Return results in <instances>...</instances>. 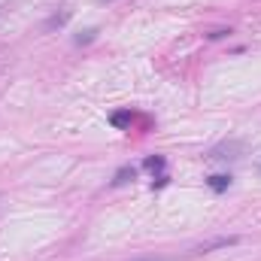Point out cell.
Returning a JSON list of instances; mask_svg holds the SVG:
<instances>
[{
    "label": "cell",
    "instance_id": "1",
    "mask_svg": "<svg viewBox=\"0 0 261 261\" xmlns=\"http://www.w3.org/2000/svg\"><path fill=\"white\" fill-rule=\"evenodd\" d=\"M240 152H243V143H222V146H216L210 152V158L213 161H237Z\"/></svg>",
    "mask_w": 261,
    "mask_h": 261
},
{
    "label": "cell",
    "instance_id": "2",
    "mask_svg": "<svg viewBox=\"0 0 261 261\" xmlns=\"http://www.w3.org/2000/svg\"><path fill=\"white\" fill-rule=\"evenodd\" d=\"M67 21H70V9H61V12H55V15H49V18H46L43 31H46V34H52L55 28H64Z\"/></svg>",
    "mask_w": 261,
    "mask_h": 261
},
{
    "label": "cell",
    "instance_id": "3",
    "mask_svg": "<svg viewBox=\"0 0 261 261\" xmlns=\"http://www.w3.org/2000/svg\"><path fill=\"white\" fill-rule=\"evenodd\" d=\"M206 186H210L216 195H222V192H228V189H231V176H228V173H216V176H210V179H206Z\"/></svg>",
    "mask_w": 261,
    "mask_h": 261
},
{
    "label": "cell",
    "instance_id": "4",
    "mask_svg": "<svg viewBox=\"0 0 261 261\" xmlns=\"http://www.w3.org/2000/svg\"><path fill=\"white\" fill-rule=\"evenodd\" d=\"M234 243H237V237H219V240H210V243L197 246L195 252H210V249H222V246H234Z\"/></svg>",
    "mask_w": 261,
    "mask_h": 261
},
{
    "label": "cell",
    "instance_id": "5",
    "mask_svg": "<svg viewBox=\"0 0 261 261\" xmlns=\"http://www.w3.org/2000/svg\"><path fill=\"white\" fill-rule=\"evenodd\" d=\"M134 176H137V170H134V167H122V170H116V176H113V186L134 182Z\"/></svg>",
    "mask_w": 261,
    "mask_h": 261
},
{
    "label": "cell",
    "instance_id": "6",
    "mask_svg": "<svg viewBox=\"0 0 261 261\" xmlns=\"http://www.w3.org/2000/svg\"><path fill=\"white\" fill-rule=\"evenodd\" d=\"M146 170H164V155H152V158H146V164H143Z\"/></svg>",
    "mask_w": 261,
    "mask_h": 261
},
{
    "label": "cell",
    "instance_id": "7",
    "mask_svg": "<svg viewBox=\"0 0 261 261\" xmlns=\"http://www.w3.org/2000/svg\"><path fill=\"white\" fill-rule=\"evenodd\" d=\"M116 128H125V125H130V113L128 110H122V113H113V119H110Z\"/></svg>",
    "mask_w": 261,
    "mask_h": 261
},
{
    "label": "cell",
    "instance_id": "8",
    "mask_svg": "<svg viewBox=\"0 0 261 261\" xmlns=\"http://www.w3.org/2000/svg\"><path fill=\"white\" fill-rule=\"evenodd\" d=\"M94 37H97V28H88V31H82V34H79L73 43H76V46H85V43H91Z\"/></svg>",
    "mask_w": 261,
    "mask_h": 261
},
{
    "label": "cell",
    "instance_id": "9",
    "mask_svg": "<svg viewBox=\"0 0 261 261\" xmlns=\"http://www.w3.org/2000/svg\"><path fill=\"white\" fill-rule=\"evenodd\" d=\"M228 34H231V31H225V28H216V31H210L206 37H210V40H222V37H228Z\"/></svg>",
    "mask_w": 261,
    "mask_h": 261
},
{
    "label": "cell",
    "instance_id": "10",
    "mask_svg": "<svg viewBox=\"0 0 261 261\" xmlns=\"http://www.w3.org/2000/svg\"><path fill=\"white\" fill-rule=\"evenodd\" d=\"M164 186H167V176H164V173H161V176H158V179H155V182H152V189H164Z\"/></svg>",
    "mask_w": 261,
    "mask_h": 261
},
{
    "label": "cell",
    "instance_id": "11",
    "mask_svg": "<svg viewBox=\"0 0 261 261\" xmlns=\"http://www.w3.org/2000/svg\"><path fill=\"white\" fill-rule=\"evenodd\" d=\"M134 261H170V258H155V255H149V258H134Z\"/></svg>",
    "mask_w": 261,
    "mask_h": 261
},
{
    "label": "cell",
    "instance_id": "12",
    "mask_svg": "<svg viewBox=\"0 0 261 261\" xmlns=\"http://www.w3.org/2000/svg\"><path fill=\"white\" fill-rule=\"evenodd\" d=\"M97 3H113V0H97Z\"/></svg>",
    "mask_w": 261,
    "mask_h": 261
},
{
    "label": "cell",
    "instance_id": "13",
    "mask_svg": "<svg viewBox=\"0 0 261 261\" xmlns=\"http://www.w3.org/2000/svg\"><path fill=\"white\" fill-rule=\"evenodd\" d=\"M0 15H3V6H0Z\"/></svg>",
    "mask_w": 261,
    "mask_h": 261
}]
</instances>
